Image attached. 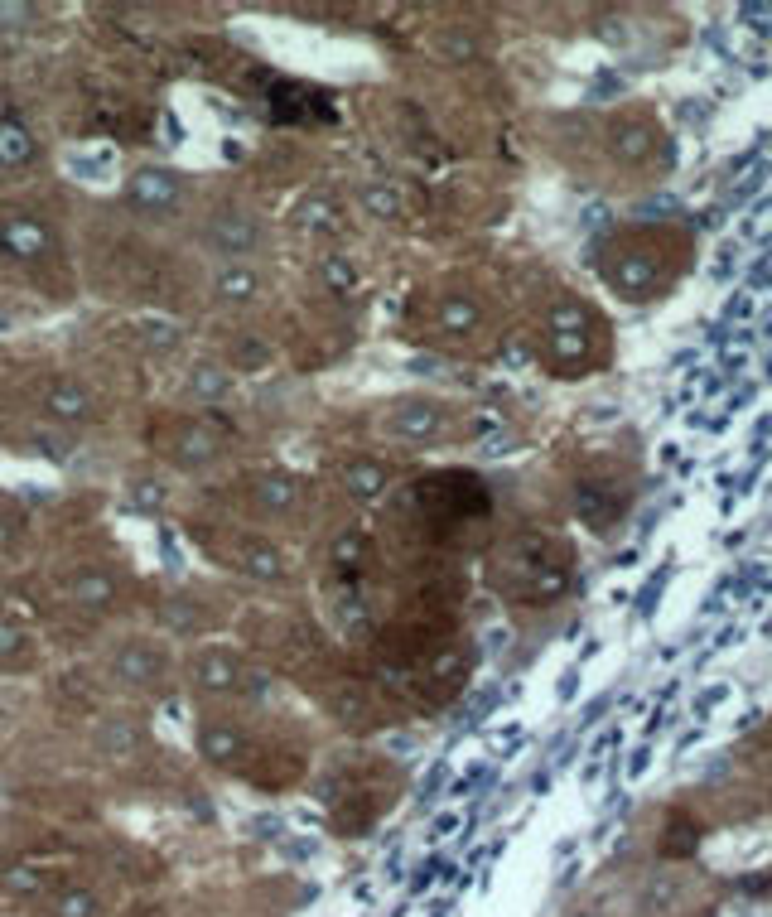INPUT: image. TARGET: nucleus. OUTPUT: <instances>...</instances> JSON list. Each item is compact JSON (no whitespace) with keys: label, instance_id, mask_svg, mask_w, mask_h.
Masks as SVG:
<instances>
[{"label":"nucleus","instance_id":"nucleus-13","mask_svg":"<svg viewBox=\"0 0 772 917\" xmlns=\"http://www.w3.org/2000/svg\"><path fill=\"white\" fill-rule=\"evenodd\" d=\"M198 749H203V758H213V763H232L242 753V734L232 724H203Z\"/></svg>","mask_w":772,"mask_h":917},{"label":"nucleus","instance_id":"nucleus-3","mask_svg":"<svg viewBox=\"0 0 772 917\" xmlns=\"http://www.w3.org/2000/svg\"><path fill=\"white\" fill-rule=\"evenodd\" d=\"M0 251L15 256V261H39V256L54 251V232L29 213H15V218L0 223Z\"/></svg>","mask_w":772,"mask_h":917},{"label":"nucleus","instance_id":"nucleus-32","mask_svg":"<svg viewBox=\"0 0 772 917\" xmlns=\"http://www.w3.org/2000/svg\"><path fill=\"white\" fill-rule=\"evenodd\" d=\"M150 348H174V343H179V329H174V324H150Z\"/></svg>","mask_w":772,"mask_h":917},{"label":"nucleus","instance_id":"nucleus-16","mask_svg":"<svg viewBox=\"0 0 772 917\" xmlns=\"http://www.w3.org/2000/svg\"><path fill=\"white\" fill-rule=\"evenodd\" d=\"M213 454H218V440H213L208 430H198V425H193V430H179V464H184V469H203Z\"/></svg>","mask_w":772,"mask_h":917},{"label":"nucleus","instance_id":"nucleus-19","mask_svg":"<svg viewBox=\"0 0 772 917\" xmlns=\"http://www.w3.org/2000/svg\"><path fill=\"white\" fill-rule=\"evenodd\" d=\"M358 203L372 213V218H382V223L401 218V198H396V189H386V184H362Z\"/></svg>","mask_w":772,"mask_h":917},{"label":"nucleus","instance_id":"nucleus-5","mask_svg":"<svg viewBox=\"0 0 772 917\" xmlns=\"http://www.w3.org/2000/svg\"><path fill=\"white\" fill-rule=\"evenodd\" d=\"M165 667V657L155 652V647H145V642H126L116 657H111V676L116 681H126V686H150L155 676Z\"/></svg>","mask_w":772,"mask_h":917},{"label":"nucleus","instance_id":"nucleus-1","mask_svg":"<svg viewBox=\"0 0 772 917\" xmlns=\"http://www.w3.org/2000/svg\"><path fill=\"white\" fill-rule=\"evenodd\" d=\"M126 198H131V208H140V213H150V218H165V213H174V208L184 203V179H179L174 169L145 165V169H136V174H131Z\"/></svg>","mask_w":772,"mask_h":917},{"label":"nucleus","instance_id":"nucleus-8","mask_svg":"<svg viewBox=\"0 0 772 917\" xmlns=\"http://www.w3.org/2000/svg\"><path fill=\"white\" fill-rule=\"evenodd\" d=\"M386 483H391L386 469L382 464H372V459H358V464H348V469H343V488H348L358 502H377L386 493Z\"/></svg>","mask_w":772,"mask_h":917},{"label":"nucleus","instance_id":"nucleus-28","mask_svg":"<svg viewBox=\"0 0 772 917\" xmlns=\"http://www.w3.org/2000/svg\"><path fill=\"white\" fill-rule=\"evenodd\" d=\"M647 150H652V136H647L642 126L618 136V155H623V160H633V165H637V160H647Z\"/></svg>","mask_w":772,"mask_h":917},{"label":"nucleus","instance_id":"nucleus-9","mask_svg":"<svg viewBox=\"0 0 772 917\" xmlns=\"http://www.w3.org/2000/svg\"><path fill=\"white\" fill-rule=\"evenodd\" d=\"M34 155H39L34 136H29L15 116H5V121H0V165H5V169H20V165H29Z\"/></svg>","mask_w":772,"mask_h":917},{"label":"nucleus","instance_id":"nucleus-20","mask_svg":"<svg viewBox=\"0 0 772 917\" xmlns=\"http://www.w3.org/2000/svg\"><path fill=\"white\" fill-rule=\"evenodd\" d=\"M676 898H681V879H676V874H657L652 889L642 893V908H647V913H666Z\"/></svg>","mask_w":772,"mask_h":917},{"label":"nucleus","instance_id":"nucleus-30","mask_svg":"<svg viewBox=\"0 0 772 917\" xmlns=\"http://www.w3.org/2000/svg\"><path fill=\"white\" fill-rule=\"evenodd\" d=\"M131 502H136L140 512H155V507H160V502H165V488H160V483H150V478H145V483H136V493H131Z\"/></svg>","mask_w":772,"mask_h":917},{"label":"nucleus","instance_id":"nucleus-15","mask_svg":"<svg viewBox=\"0 0 772 917\" xmlns=\"http://www.w3.org/2000/svg\"><path fill=\"white\" fill-rule=\"evenodd\" d=\"M111 599H116V584H111L107 575L87 570V575L73 580V604H78V609H107Z\"/></svg>","mask_w":772,"mask_h":917},{"label":"nucleus","instance_id":"nucleus-17","mask_svg":"<svg viewBox=\"0 0 772 917\" xmlns=\"http://www.w3.org/2000/svg\"><path fill=\"white\" fill-rule=\"evenodd\" d=\"M189 391L198 396V401H222V396L232 391V372H222V367H213V362H203V367H193Z\"/></svg>","mask_w":772,"mask_h":917},{"label":"nucleus","instance_id":"nucleus-29","mask_svg":"<svg viewBox=\"0 0 772 917\" xmlns=\"http://www.w3.org/2000/svg\"><path fill=\"white\" fill-rule=\"evenodd\" d=\"M34 449H39V454H49L54 464L68 459V440H63V435H49V430H34Z\"/></svg>","mask_w":772,"mask_h":917},{"label":"nucleus","instance_id":"nucleus-34","mask_svg":"<svg viewBox=\"0 0 772 917\" xmlns=\"http://www.w3.org/2000/svg\"><path fill=\"white\" fill-rule=\"evenodd\" d=\"M5 720H10V710H5V705H0V724H5Z\"/></svg>","mask_w":772,"mask_h":917},{"label":"nucleus","instance_id":"nucleus-7","mask_svg":"<svg viewBox=\"0 0 772 917\" xmlns=\"http://www.w3.org/2000/svg\"><path fill=\"white\" fill-rule=\"evenodd\" d=\"M92 744H97V753H107V758H126V753L140 749V729L131 720H121V715H107V720L97 724Z\"/></svg>","mask_w":772,"mask_h":917},{"label":"nucleus","instance_id":"nucleus-33","mask_svg":"<svg viewBox=\"0 0 772 917\" xmlns=\"http://www.w3.org/2000/svg\"><path fill=\"white\" fill-rule=\"evenodd\" d=\"M329 218H333L329 203H309V208H304V223L309 227H329Z\"/></svg>","mask_w":772,"mask_h":917},{"label":"nucleus","instance_id":"nucleus-10","mask_svg":"<svg viewBox=\"0 0 772 917\" xmlns=\"http://www.w3.org/2000/svg\"><path fill=\"white\" fill-rule=\"evenodd\" d=\"M44 406H49L58 420H68V425H73V420L92 416V396H87L78 382H54V387H49V396H44Z\"/></svg>","mask_w":772,"mask_h":917},{"label":"nucleus","instance_id":"nucleus-6","mask_svg":"<svg viewBox=\"0 0 772 917\" xmlns=\"http://www.w3.org/2000/svg\"><path fill=\"white\" fill-rule=\"evenodd\" d=\"M193 681H198V691H232V686L242 681V667H237V657H227V652H203V657L193 662Z\"/></svg>","mask_w":772,"mask_h":917},{"label":"nucleus","instance_id":"nucleus-31","mask_svg":"<svg viewBox=\"0 0 772 917\" xmlns=\"http://www.w3.org/2000/svg\"><path fill=\"white\" fill-rule=\"evenodd\" d=\"M25 652V633L15 628V623H0V657L10 662V657H20Z\"/></svg>","mask_w":772,"mask_h":917},{"label":"nucleus","instance_id":"nucleus-27","mask_svg":"<svg viewBox=\"0 0 772 917\" xmlns=\"http://www.w3.org/2000/svg\"><path fill=\"white\" fill-rule=\"evenodd\" d=\"M324 280H329V290L343 295V290H353V285H358V271H353L343 256H324Z\"/></svg>","mask_w":772,"mask_h":917},{"label":"nucleus","instance_id":"nucleus-21","mask_svg":"<svg viewBox=\"0 0 772 917\" xmlns=\"http://www.w3.org/2000/svg\"><path fill=\"white\" fill-rule=\"evenodd\" d=\"M160 618H165V628H174V633H193L198 628V609H193L189 599H169L165 609H160Z\"/></svg>","mask_w":772,"mask_h":917},{"label":"nucleus","instance_id":"nucleus-25","mask_svg":"<svg viewBox=\"0 0 772 917\" xmlns=\"http://www.w3.org/2000/svg\"><path fill=\"white\" fill-rule=\"evenodd\" d=\"M435 54L449 63H469L473 58V34H435Z\"/></svg>","mask_w":772,"mask_h":917},{"label":"nucleus","instance_id":"nucleus-26","mask_svg":"<svg viewBox=\"0 0 772 917\" xmlns=\"http://www.w3.org/2000/svg\"><path fill=\"white\" fill-rule=\"evenodd\" d=\"M0 884H5L10 893H39L44 889V874H39V869H29V864H15V869H5V874H0Z\"/></svg>","mask_w":772,"mask_h":917},{"label":"nucleus","instance_id":"nucleus-4","mask_svg":"<svg viewBox=\"0 0 772 917\" xmlns=\"http://www.w3.org/2000/svg\"><path fill=\"white\" fill-rule=\"evenodd\" d=\"M386 430L396 440H430L444 430V411L435 401H401L391 416H386Z\"/></svg>","mask_w":772,"mask_h":917},{"label":"nucleus","instance_id":"nucleus-23","mask_svg":"<svg viewBox=\"0 0 772 917\" xmlns=\"http://www.w3.org/2000/svg\"><path fill=\"white\" fill-rule=\"evenodd\" d=\"M584 348H589L584 329H560V334H551V358H560V362H575Z\"/></svg>","mask_w":772,"mask_h":917},{"label":"nucleus","instance_id":"nucleus-2","mask_svg":"<svg viewBox=\"0 0 772 917\" xmlns=\"http://www.w3.org/2000/svg\"><path fill=\"white\" fill-rule=\"evenodd\" d=\"M208 242L222 251V256H247V251L261 247V223L251 213H237V208H222L208 218Z\"/></svg>","mask_w":772,"mask_h":917},{"label":"nucleus","instance_id":"nucleus-11","mask_svg":"<svg viewBox=\"0 0 772 917\" xmlns=\"http://www.w3.org/2000/svg\"><path fill=\"white\" fill-rule=\"evenodd\" d=\"M300 502V483L290 478V473H266L261 483H256V507L261 512H290Z\"/></svg>","mask_w":772,"mask_h":917},{"label":"nucleus","instance_id":"nucleus-18","mask_svg":"<svg viewBox=\"0 0 772 917\" xmlns=\"http://www.w3.org/2000/svg\"><path fill=\"white\" fill-rule=\"evenodd\" d=\"M242 570H247L251 580H280L285 575V556H280L276 546H247L242 551Z\"/></svg>","mask_w":772,"mask_h":917},{"label":"nucleus","instance_id":"nucleus-12","mask_svg":"<svg viewBox=\"0 0 772 917\" xmlns=\"http://www.w3.org/2000/svg\"><path fill=\"white\" fill-rule=\"evenodd\" d=\"M435 319H440V334L464 338V334H473V329H478V305H473V300H464V295H449V300H440Z\"/></svg>","mask_w":772,"mask_h":917},{"label":"nucleus","instance_id":"nucleus-22","mask_svg":"<svg viewBox=\"0 0 772 917\" xmlns=\"http://www.w3.org/2000/svg\"><path fill=\"white\" fill-rule=\"evenodd\" d=\"M92 913H97V898L87 889H68L54 903V917H92Z\"/></svg>","mask_w":772,"mask_h":917},{"label":"nucleus","instance_id":"nucleus-24","mask_svg":"<svg viewBox=\"0 0 772 917\" xmlns=\"http://www.w3.org/2000/svg\"><path fill=\"white\" fill-rule=\"evenodd\" d=\"M362 556H367V541H362L358 531H343V536L333 541V560H338L343 570H358Z\"/></svg>","mask_w":772,"mask_h":917},{"label":"nucleus","instance_id":"nucleus-14","mask_svg":"<svg viewBox=\"0 0 772 917\" xmlns=\"http://www.w3.org/2000/svg\"><path fill=\"white\" fill-rule=\"evenodd\" d=\"M213 290H218V300H251V295H261V276L247 266H222Z\"/></svg>","mask_w":772,"mask_h":917}]
</instances>
